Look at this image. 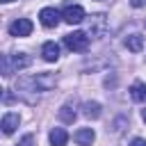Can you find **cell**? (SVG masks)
<instances>
[{"label": "cell", "instance_id": "6da1fadb", "mask_svg": "<svg viewBox=\"0 0 146 146\" xmlns=\"http://www.w3.org/2000/svg\"><path fill=\"white\" fill-rule=\"evenodd\" d=\"M25 66H30V57L27 55H23V52H18V55H2V75L5 78L11 75L14 71L25 68Z\"/></svg>", "mask_w": 146, "mask_h": 146}, {"label": "cell", "instance_id": "7a4b0ae2", "mask_svg": "<svg viewBox=\"0 0 146 146\" xmlns=\"http://www.w3.org/2000/svg\"><path fill=\"white\" fill-rule=\"evenodd\" d=\"M64 46L73 52H84L89 48V34L87 32H71L64 36Z\"/></svg>", "mask_w": 146, "mask_h": 146}, {"label": "cell", "instance_id": "3957f363", "mask_svg": "<svg viewBox=\"0 0 146 146\" xmlns=\"http://www.w3.org/2000/svg\"><path fill=\"white\" fill-rule=\"evenodd\" d=\"M107 32V18L103 14H96V16H89V25H87V34L94 36V39H100L105 36Z\"/></svg>", "mask_w": 146, "mask_h": 146}, {"label": "cell", "instance_id": "277c9868", "mask_svg": "<svg viewBox=\"0 0 146 146\" xmlns=\"http://www.w3.org/2000/svg\"><path fill=\"white\" fill-rule=\"evenodd\" d=\"M62 18H64L66 23H71V25H78V23L84 21V9H82L80 5H68V7L62 11Z\"/></svg>", "mask_w": 146, "mask_h": 146}, {"label": "cell", "instance_id": "5b68a950", "mask_svg": "<svg viewBox=\"0 0 146 146\" xmlns=\"http://www.w3.org/2000/svg\"><path fill=\"white\" fill-rule=\"evenodd\" d=\"M9 34H11V36H30V34H32V21H27V18H16V21L9 25Z\"/></svg>", "mask_w": 146, "mask_h": 146}, {"label": "cell", "instance_id": "8992f818", "mask_svg": "<svg viewBox=\"0 0 146 146\" xmlns=\"http://www.w3.org/2000/svg\"><path fill=\"white\" fill-rule=\"evenodd\" d=\"M39 18H41V25L43 27H57L59 23V11L55 7H43L39 11Z\"/></svg>", "mask_w": 146, "mask_h": 146}, {"label": "cell", "instance_id": "52a82bcc", "mask_svg": "<svg viewBox=\"0 0 146 146\" xmlns=\"http://www.w3.org/2000/svg\"><path fill=\"white\" fill-rule=\"evenodd\" d=\"M18 123H21V116H18L16 112H7V114L2 116V132H5V135H11V132L18 128Z\"/></svg>", "mask_w": 146, "mask_h": 146}, {"label": "cell", "instance_id": "ba28073f", "mask_svg": "<svg viewBox=\"0 0 146 146\" xmlns=\"http://www.w3.org/2000/svg\"><path fill=\"white\" fill-rule=\"evenodd\" d=\"M80 146H91L94 144V139H96V132L91 130V128H80L78 132H75V137H73Z\"/></svg>", "mask_w": 146, "mask_h": 146}, {"label": "cell", "instance_id": "9c48e42d", "mask_svg": "<svg viewBox=\"0 0 146 146\" xmlns=\"http://www.w3.org/2000/svg\"><path fill=\"white\" fill-rule=\"evenodd\" d=\"M41 55H43L46 62H57V57H59V46H57L55 41H46L43 48H41Z\"/></svg>", "mask_w": 146, "mask_h": 146}, {"label": "cell", "instance_id": "30bf717a", "mask_svg": "<svg viewBox=\"0 0 146 146\" xmlns=\"http://www.w3.org/2000/svg\"><path fill=\"white\" fill-rule=\"evenodd\" d=\"M66 141H68V135H66L64 128H52L50 130V144L52 146H66Z\"/></svg>", "mask_w": 146, "mask_h": 146}, {"label": "cell", "instance_id": "8fae6325", "mask_svg": "<svg viewBox=\"0 0 146 146\" xmlns=\"http://www.w3.org/2000/svg\"><path fill=\"white\" fill-rule=\"evenodd\" d=\"M82 114H84L87 119H98V116H100V103L87 100V103L82 105Z\"/></svg>", "mask_w": 146, "mask_h": 146}, {"label": "cell", "instance_id": "7c38bea8", "mask_svg": "<svg viewBox=\"0 0 146 146\" xmlns=\"http://www.w3.org/2000/svg\"><path fill=\"white\" fill-rule=\"evenodd\" d=\"M75 116H78V112H75L73 103H66V105H62V107H59V119H62L64 123H73V121H75Z\"/></svg>", "mask_w": 146, "mask_h": 146}, {"label": "cell", "instance_id": "4fadbf2b", "mask_svg": "<svg viewBox=\"0 0 146 146\" xmlns=\"http://www.w3.org/2000/svg\"><path fill=\"white\" fill-rule=\"evenodd\" d=\"M125 46H128V50H132V52H139V50L144 48V36H141L139 32H135V34H130V36L125 39Z\"/></svg>", "mask_w": 146, "mask_h": 146}, {"label": "cell", "instance_id": "5bb4252c", "mask_svg": "<svg viewBox=\"0 0 146 146\" xmlns=\"http://www.w3.org/2000/svg\"><path fill=\"white\" fill-rule=\"evenodd\" d=\"M130 96H132V100H137V103L146 100V84H144V82H135V84L130 87Z\"/></svg>", "mask_w": 146, "mask_h": 146}, {"label": "cell", "instance_id": "9a60e30c", "mask_svg": "<svg viewBox=\"0 0 146 146\" xmlns=\"http://www.w3.org/2000/svg\"><path fill=\"white\" fill-rule=\"evenodd\" d=\"M16 146H34V135H25Z\"/></svg>", "mask_w": 146, "mask_h": 146}, {"label": "cell", "instance_id": "2e32d148", "mask_svg": "<svg viewBox=\"0 0 146 146\" xmlns=\"http://www.w3.org/2000/svg\"><path fill=\"white\" fill-rule=\"evenodd\" d=\"M130 146H146V139H141V137H135V139L130 141Z\"/></svg>", "mask_w": 146, "mask_h": 146}, {"label": "cell", "instance_id": "e0dca14e", "mask_svg": "<svg viewBox=\"0 0 146 146\" xmlns=\"http://www.w3.org/2000/svg\"><path fill=\"white\" fill-rule=\"evenodd\" d=\"M132 7H146V0H130Z\"/></svg>", "mask_w": 146, "mask_h": 146}, {"label": "cell", "instance_id": "ac0fdd59", "mask_svg": "<svg viewBox=\"0 0 146 146\" xmlns=\"http://www.w3.org/2000/svg\"><path fill=\"white\" fill-rule=\"evenodd\" d=\"M141 119H144V123H146V110H141Z\"/></svg>", "mask_w": 146, "mask_h": 146}, {"label": "cell", "instance_id": "d6986e66", "mask_svg": "<svg viewBox=\"0 0 146 146\" xmlns=\"http://www.w3.org/2000/svg\"><path fill=\"white\" fill-rule=\"evenodd\" d=\"M2 2H11V0H2Z\"/></svg>", "mask_w": 146, "mask_h": 146}]
</instances>
